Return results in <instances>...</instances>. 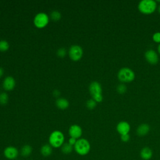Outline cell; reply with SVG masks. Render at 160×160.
I'll list each match as a JSON object with an SVG mask.
<instances>
[{
  "label": "cell",
  "mask_w": 160,
  "mask_h": 160,
  "mask_svg": "<svg viewBox=\"0 0 160 160\" xmlns=\"http://www.w3.org/2000/svg\"><path fill=\"white\" fill-rule=\"evenodd\" d=\"M82 134V130L78 124H72L69 128V134L71 138L79 139L81 137Z\"/></svg>",
  "instance_id": "9"
},
{
  "label": "cell",
  "mask_w": 160,
  "mask_h": 160,
  "mask_svg": "<svg viewBox=\"0 0 160 160\" xmlns=\"http://www.w3.org/2000/svg\"><path fill=\"white\" fill-rule=\"evenodd\" d=\"M118 78L122 82H129L134 79L135 73L129 68H122L118 71Z\"/></svg>",
  "instance_id": "5"
},
{
  "label": "cell",
  "mask_w": 160,
  "mask_h": 160,
  "mask_svg": "<svg viewBox=\"0 0 160 160\" xmlns=\"http://www.w3.org/2000/svg\"><path fill=\"white\" fill-rule=\"evenodd\" d=\"M50 16H51V19H52L54 21H58L61 19V14L59 12H58L57 11H54L51 13Z\"/></svg>",
  "instance_id": "21"
},
{
  "label": "cell",
  "mask_w": 160,
  "mask_h": 160,
  "mask_svg": "<svg viewBox=\"0 0 160 160\" xmlns=\"http://www.w3.org/2000/svg\"><path fill=\"white\" fill-rule=\"evenodd\" d=\"M156 2L153 0H142L138 4L139 11L144 14H152L156 9Z\"/></svg>",
  "instance_id": "3"
},
{
  "label": "cell",
  "mask_w": 160,
  "mask_h": 160,
  "mask_svg": "<svg viewBox=\"0 0 160 160\" xmlns=\"http://www.w3.org/2000/svg\"><path fill=\"white\" fill-rule=\"evenodd\" d=\"M89 90L92 99L96 102H100L102 101L103 97L102 95V88L99 82L97 81L92 82L89 85Z\"/></svg>",
  "instance_id": "4"
},
{
  "label": "cell",
  "mask_w": 160,
  "mask_h": 160,
  "mask_svg": "<svg viewBox=\"0 0 160 160\" xmlns=\"http://www.w3.org/2000/svg\"><path fill=\"white\" fill-rule=\"evenodd\" d=\"M121 139L122 141L124 142H127L129 141L130 139V136L129 134H123V135H121Z\"/></svg>",
  "instance_id": "26"
},
{
  "label": "cell",
  "mask_w": 160,
  "mask_h": 160,
  "mask_svg": "<svg viewBox=\"0 0 160 160\" xmlns=\"http://www.w3.org/2000/svg\"><path fill=\"white\" fill-rule=\"evenodd\" d=\"M16 85L15 79L11 76H8L4 78L2 82V87L5 91H10L12 90Z\"/></svg>",
  "instance_id": "11"
},
{
  "label": "cell",
  "mask_w": 160,
  "mask_h": 160,
  "mask_svg": "<svg viewBox=\"0 0 160 160\" xmlns=\"http://www.w3.org/2000/svg\"><path fill=\"white\" fill-rule=\"evenodd\" d=\"M74 149L77 154L81 156H85L88 154L91 149V145L89 142L84 138H80L77 140Z\"/></svg>",
  "instance_id": "2"
},
{
  "label": "cell",
  "mask_w": 160,
  "mask_h": 160,
  "mask_svg": "<svg viewBox=\"0 0 160 160\" xmlns=\"http://www.w3.org/2000/svg\"><path fill=\"white\" fill-rule=\"evenodd\" d=\"M53 95L56 97H58L60 95V92L58 91V90H54L53 91Z\"/></svg>",
  "instance_id": "28"
},
{
  "label": "cell",
  "mask_w": 160,
  "mask_h": 160,
  "mask_svg": "<svg viewBox=\"0 0 160 160\" xmlns=\"http://www.w3.org/2000/svg\"><path fill=\"white\" fill-rule=\"evenodd\" d=\"M149 130H150V127L149 124L146 123H143L140 124L138 127L136 132L139 136H144L149 132Z\"/></svg>",
  "instance_id": "13"
},
{
  "label": "cell",
  "mask_w": 160,
  "mask_h": 160,
  "mask_svg": "<svg viewBox=\"0 0 160 160\" xmlns=\"http://www.w3.org/2000/svg\"><path fill=\"white\" fill-rule=\"evenodd\" d=\"M31 160H33V159H31Z\"/></svg>",
  "instance_id": "32"
},
{
  "label": "cell",
  "mask_w": 160,
  "mask_h": 160,
  "mask_svg": "<svg viewBox=\"0 0 160 160\" xmlns=\"http://www.w3.org/2000/svg\"><path fill=\"white\" fill-rule=\"evenodd\" d=\"M8 102V96L6 92L0 93V104L5 105Z\"/></svg>",
  "instance_id": "20"
},
{
  "label": "cell",
  "mask_w": 160,
  "mask_h": 160,
  "mask_svg": "<svg viewBox=\"0 0 160 160\" xmlns=\"http://www.w3.org/2000/svg\"><path fill=\"white\" fill-rule=\"evenodd\" d=\"M86 105L89 109H93L96 106V102L93 99H90L86 101Z\"/></svg>",
  "instance_id": "22"
},
{
  "label": "cell",
  "mask_w": 160,
  "mask_h": 160,
  "mask_svg": "<svg viewBox=\"0 0 160 160\" xmlns=\"http://www.w3.org/2000/svg\"><path fill=\"white\" fill-rule=\"evenodd\" d=\"M158 12L160 13V6H159V8H158Z\"/></svg>",
  "instance_id": "31"
},
{
  "label": "cell",
  "mask_w": 160,
  "mask_h": 160,
  "mask_svg": "<svg viewBox=\"0 0 160 160\" xmlns=\"http://www.w3.org/2000/svg\"><path fill=\"white\" fill-rule=\"evenodd\" d=\"M67 51L66 49L64 48H59L57 51V55L60 58H64L66 55Z\"/></svg>",
  "instance_id": "24"
},
{
  "label": "cell",
  "mask_w": 160,
  "mask_h": 160,
  "mask_svg": "<svg viewBox=\"0 0 160 160\" xmlns=\"http://www.w3.org/2000/svg\"><path fill=\"white\" fill-rule=\"evenodd\" d=\"M144 56L146 61L151 64H156L159 61V58L157 53L152 49L148 50L145 52Z\"/></svg>",
  "instance_id": "10"
},
{
  "label": "cell",
  "mask_w": 160,
  "mask_h": 160,
  "mask_svg": "<svg viewBox=\"0 0 160 160\" xmlns=\"http://www.w3.org/2000/svg\"><path fill=\"white\" fill-rule=\"evenodd\" d=\"M116 129L119 134H120L121 135H123L129 134V132L130 131L131 129V127L128 122L121 121L117 124Z\"/></svg>",
  "instance_id": "12"
},
{
  "label": "cell",
  "mask_w": 160,
  "mask_h": 160,
  "mask_svg": "<svg viewBox=\"0 0 160 160\" xmlns=\"http://www.w3.org/2000/svg\"><path fill=\"white\" fill-rule=\"evenodd\" d=\"M32 151V148L29 144H26L21 148V154L24 157H28L31 154Z\"/></svg>",
  "instance_id": "17"
},
{
  "label": "cell",
  "mask_w": 160,
  "mask_h": 160,
  "mask_svg": "<svg viewBox=\"0 0 160 160\" xmlns=\"http://www.w3.org/2000/svg\"><path fill=\"white\" fill-rule=\"evenodd\" d=\"M158 52L160 54V44L158 45Z\"/></svg>",
  "instance_id": "30"
},
{
  "label": "cell",
  "mask_w": 160,
  "mask_h": 160,
  "mask_svg": "<svg viewBox=\"0 0 160 160\" xmlns=\"http://www.w3.org/2000/svg\"><path fill=\"white\" fill-rule=\"evenodd\" d=\"M61 151L64 154H68L72 152L74 147L71 144H69L68 142H67V143H64L63 145L61 147Z\"/></svg>",
  "instance_id": "18"
},
{
  "label": "cell",
  "mask_w": 160,
  "mask_h": 160,
  "mask_svg": "<svg viewBox=\"0 0 160 160\" xmlns=\"http://www.w3.org/2000/svg\"><path fill=\"white\" fill-rule=\"evenodd\" d=\"M3 74H4V70H3V69L2 68L0 67V78L2 76Z\"/></svg>",
  "instance_id": "29"
},
{
  "label": "cell",
  "mask_w": 160,
  "mask_h": 160,
  "mask_svg": "<svg viewBox=\"0 0 160 160\" xmlns=\"http://www.w3.org/2000/svg\"><path fill=\"white\" fill-rule=\"evenodd\" d=\"M68 54L71 60L74 61H78L82 57V48L79 45H72L69 49Z\"/></svg>",
  "instance_id": "7"
},
{
  "label": "cell",
  "mask_w": 160,
  "mask_h": 160,
  "mask_svg": "<svg viewBox=\"0 0 160 160\" xmlns=\"http://www.w3.org/2000/svg\"><path fill=\"white\" fill-rule=\"evenodd\" d=\"M77 140H78V139H75V138H71V137H70V138L69 139V141H68V143L74 147V146L75 145V144H76Z\"/></svg>",
  "instance_id": "27"
},
{
  "label": "cell",
  "mask_w": 160,
  "mask_h": 160,
  "mask_svg": "<svg viewBox=\"0 0 160 160\" xmlns=\"http://www.w3.org/2000/svg\"><path fill=\"white\" fill-rule=\"evenodd\" d=\"M49 18L45 12H39L34 18L33 22L34 26L39 29L45 28L49 23Z\"/></svg>",
  "instance_id": "6"
},
{
  "label": "cell",
  "mask_w": 160,
  "mask_h": 160,
  "mask_svg": "<svg viewBox=\"0 0 160 160\" xmlns=\"http://www.w3.org/2000/svg\"><path fill=\"white\" fill-rule=\"evenodd\" d=\"M49 143L52 148H61L64 143V134L58 130L52 131L49 137Z\"/></svg>",
  "instance_id": "1"
},
{
  "label": "cell",
  "mask_w": 160,
  "mask_h": 160,
  "mask_svg": "<svg viewBox=\"0 0 160 160\" xmlns=\"http://www.w3.org/2000/svg\"><path fill=\"white\" fill-rule=\"evenodd\" d=\"M56 105L59 109L64 110L68 108L69 103L66 99L61 98L57 99V100L56 101Z\"/></svg>",
  "instance_id": "15"
},
{
  "label": "cell",
  "mask_w": 160,
  "mask_h": 160,
  "mask_svg": "<svg viewBox=\"0 0 160 160\" xmlns=\"http://www.w3.org/2000/svg\"><path fill=\"white\" fill-rule=\"evenodd\" d=\"M127 90V88L126 86L123 84H118L117 88H116V91L117 92L119 93V94H124V92H126Z\"/></svg>",
  "instance_id": "23"
},
{
  "label": "cell",
  "mask_w": 160,
  "mask_h": 160,
  "mask_svg": "<svg viewBox=\"0 0 160 160\" xmlns=\"http://www.w3.org/2000/svg\"><path fill=\"white\" fill-rule=\"evenodd\" d=\"M152 39L154 42L160 43V32H155L152 36Z\"/></svg>",
  "instance_id": "25"
},
{
  "label": "cell",
  "mask_w": 160,
  "mask_h": 160,
  "mask_svg": "<svg viewBox=\"0 0 160 160\" xmlns=\"http://www.w3.org/2000/svg\"><path fill=\"white\" fill-rule=\"evenodd\" d=\"M9 44L6 40L0 41V51L5 52L9 49Z\"/></svg>",
  "instance_id": "19"
},
{
  "label": "cell",
  "mask_w": 160,
  "mask_h": 160,
  "mask_svg": "<svg viewBox=\"0 0 160 160\" xmlns=\"http://www.w3.org/2000/svg\"><path fill=\"white\" fill-rule=\"evenodd\" d=\"M40 152L44 156H49L52 154V147L49 144H46L41 146Z\"/></svg>",
  "instance_id": "16"
},
{
  "label": "cell",
  "mask_w": 160,
  "mask_h": 160,
  "mask_svg": "<svg viewBox=\"0 0 160 160\" xmlns=\"http://www.w3.org/2000/svg\"><path fill=\"white\" fill-rule=\"evenodd\" d=\"M140 156L144 160H149L152 156V151L149 147L143 148L140 151Z\"/></svg>",
  "instance_id": "14"
},
{
  "label": "cell",
  "mask_w": 160,
  "mask_h": 160,
  "mask_svg": "<svg viewBox=\"0 0 160 160\" xmlns=\"http://www.w3.org/2000/svg\"><path fill=\"white\" fill-rule=\"evenodd\" d=\"M3 153L5 158L10 160H13L17 158L19 154V151L16 147L10 146L6 147L4 149Z\"/></svg>",
  "instance_id": "8"
}]
</instances>
